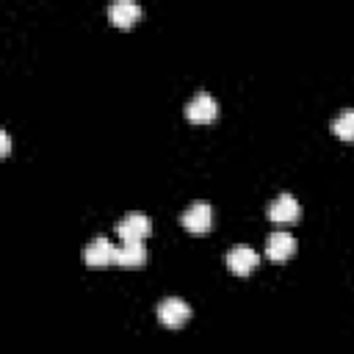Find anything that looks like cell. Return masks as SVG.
<instances>
[{
  "mask_svg": "<svg viewBox=\"0 0 354 354\" xmlns=\"http://www.w3.org/2000/svg\"><path fill=\"white\" fill-rule=\"evenodd\" d=\"M113 263L119 268H141L147 263V249L141 241H122L113 252Z\"/></svg>",
  "mask_w": 354,
  "mask_h": 354,
  "instance_id": "8",
  "label": "cell"
},
{
  "mask_svg": "<svg viewBox=\"0 0 354 354\" xmlns=\"http://www.w3.org/2000/svg\"><path fill=\"white\" fill-rule=\"evenodd\" d=\"M155 313H158V321H160L163 326H169V329H180V326L191 318L188 301H183V299H177V296H169V299L158 301Z\"/></svg>",
  "mask_w": 354,
  "mask_h": 354,
  "instance_id": "2",
  "label": "cell"
},
{
  "mask_svg": "<svg viewBox=\"0 0 354 354\" xmlns=\"http://www.w3.org/2000/svg\"><path fill=\"white\" fill-rule=\"evenodd\" d=\"M113 252H116V246H113L105 235H97V238H91V241L86 243L83 260H86L88 268H108V266L113 263Z\"/></svg>",
  "mask_w": 354,
  "mask_h": 354,
  "instance_id": "6",
  "label": "cell"
},
{
  "mask_svg": "<svg viewBox=\"0 0 354 354\" xmlns=\"http://www.w3.org/2000/svg\"><path fill=\"white\" fill-rule=\"evenodd\" d=\"M216 116H218V105L207 91H196L185 105V119L194 124H210Z\"/></svg>",
  "mask_w": 354,
  "mask_h": 354,
  "instance_id": "3",
  "label": "cell"
},
{
  "mask_svg": "<svg viewBox=\"0 0 354 354\" xmlns=\"http://www.w3.org/2000/svg\"><path fill=\"white\" fill-rule=\"evenodd\" d=\"M332 133L340 141H354V108H346L332 119Z\"/></svg>",
  "mask_w": 354,
  "mask_h": 354,
  "instance_id": "11",
  "label": "cell"
},
{
  "mask_svg": "<svg viewBox=\"0 0 354 354\" xmlns=\"http://www.w3.org/2000/svg\"><path fill=\"white\" fill-rule=\"evenodd\" d=\"M180 224H183L188 232H194V235H205V232L213 227V210H210V205H207V202H194L191 207L183 210Z\"/></svg>",
  "mask_w": 354,
  "mask_h": 354,
  "instance_id": "5",
  "label": "cell"
},
{
  "mask_svg": "<svg viewBox=\"0 0 354 354\" xmlns=\"http://www.w3.org/2000/svg\"><path fill=\"white\" fill-rule=\"evenodd\" d=\"M299 216H301V207H299V202H296L293 194H279V196L268 205V218H271L277 227H290V224L299 221Z\"/></svg>",
  "mask_w": 354,
  "mask_h": 354,
  "instance_id": "4",
  "label": "cell"
},
{
  "mask_svg": "<svg viewBox=\"0 0 354 354\" xmlns=\"http://www.w3.org/2000/svg\"><path fill=\"white\" fill-rule=\"evenodd\" d=\"M296 254V238L285 230H277L268 235V243H266V257L274 260V263H282L288 257Z\"/></svg>",
  "mask_w": 354,
  "mask_h": 354,
  "instance_id": "7",
  "label": "cell"
},
{
  "mask_svg": "<svg viewBox=\"0 0 354 354\" xmlns=\"http://www.w3.org/2000/svg\"><path fill=\"white\" fill-rule=\"evenodd\" d=\"M11 152V138H8V133L6 130H0V155L6 158Z\"/></svg>",
  "mask_w": 354,
  "mask_h": 354,
  "instance_id": "12",
  "label": "cell"
},
{
  "mask_svg": "<svg viewBox=\"0 0 354 354\" xmlns=\"http://www.w3.org/2000/svg\"><path fill=\"white\" fill-rule=\"evenodd\" d=\"M257 263H260V254L254 249H249V246H235V249L227 252V268L232 274H238V277L252 274L257 268Z\"/></svg>",
  "mask_w": 354,
  "mask_h": 354,
  "instance_id": "9",
  "label": "cell"
},
{
  "mask_svg": "<svg viewBox=\"0 0 354 354\" xmlns=\"http://www.w3.org/2000/svg\"><path fill=\"white\" fill-rule=\"evenodd\" d=\"M138 17H141V6L133 0H116L108 6V19L116 28H133L138 22Z\"/></svg>",
  "mask_w": 354,
  "mask_h": 354,
  "instance_id": "10",
  "label": "cell"
},
{
  "mask_svg": "<svg viewBox=\"0 0 354 354\" xmlns=\"http://www.w3.org/2000/svg\"><path fill=\"white\" fill-rule=\"evenodd\" d=\"M149 232H152V221H149V216L141 213V210L124 213V216L116 221V235H119L122 241H144V238H149Z\"/></svg>",
  "mask_w": 354,
  "mask_h": 354,
  "instance_id": "1",
  "label": "cell"
}]
</instances>
